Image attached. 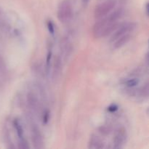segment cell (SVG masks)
Instances as JSON below:
<instances>
[{
    "label": "cell",
    "instance_id": "5bb4252c",
    "mask_svg": "<svg viewBox=\"0 0 149 149\" xmlns=\"http://www.w3.org/2000/svg\"><path fill=\"white\" fill-rule=\"evenodd\" d=\"M18 141V148L19 149H28L30 148V146L28 143V142L26 141V140L24 138H19Z\"/></svg>",
    "mask_w": 149,
    "mask_h": 149
},
{
    "label": "cell",
    "instance_id": "ffe728a7",
    "mask_svg": "<svg viewBox=\"0 0 149 149\" xmlns=\"http://www.w3.org/2000/svg\"><path fill=\"white\" fill-rule=\"evenodd\" d=\"M118 109H119V107H118L117 105L112 104L108 108V111H109V112H111V113H113V112L116 111L118 110Z\"/></svg>",
    "mask_w": 149,
    "mask_h": 149
},
{
    "label": "cell",
    "instance_id": "8fae6325",
    "mask_svg": "<svg viewBox=\"0 0 149 149\" xmlns=\"http://www.w3.org/2000/svg\"><path fill=\"white\" fill-rule=\"evenodd\" d=\"M131 39V35L130 33H127L124 36H121V37L118 38L115 41H113V48L114 49H119V48L125 46L126 44H127Z\"/></svg>",
    "mask_w": 149,
    "mask_h": 149
},
{
    "label": "cell",
    "instance_id": "9c48e42d",
    "mask_svg": "<svg viewBox=\"0 0 149 149\" xmlns=\"http://www.w3.org/2000/svg\"><path fill=\"white\" fill-rule=\"evenodd\" d=\"M88 148L93 149H100L104 148V144L102 140L96 135H93L90 138L88 143Z\"/></svg>",
    "mask_w": 149,
    "mask_h": 149
},
{
    "label": "cell",
    "instance_id": "603a6c76",
    "mask_svg": "<svg viewBox=\"0 0 149 149\" xmlns=\"http://www.w3.org/2000/svg\"><path fill=\"white\" fill-rule=\"evenodd\" d=\"M81 1L84 3V4H87V3L89 2V0H81Z\"/></svg>",
    "mask_w": 149,
    "mask_h": 149
},
{
    "label": "cell",
    "instance_id": "ba28073f",
    "mask_svg": "<svg viewBox=\"0 0 149 149\" xmlns=\"http://www.w3.org/2000/svg\"><path fill=\"white\" fill-rule=\"evenodd\" d=\"M11 26L7 20L5 14L0 8V30L4 33H9L11 32Z\"/></svg>",
    "mask_w": 149,
    "mask_h": 149
},
{
    "label": "cell",
    "instance_id": "30bf717a",
    "mask_svg": "<svg viewBox=\"0 0 149 149\" xmlns=\"http://www.w3.org/2000/svg\"><path fill=\"white\" fill-rule=\"evenodd\" d=\"M61 59L59 56H57L55 58L53 63V71H52V78L54 80H56L59 77L61 72Z\"/></svg>",
    "mask_w": 149,
    "mask_h": 149
},
{
    "label": "cell",
    "instance_id": "44dd1931",
    "mask_svg": "<svg viewBox=\"0 0 149 149\" xmlns=\"http://www.w3.org/2000/svg\"><path fill=\"white\" fill-rule=\"evenodd\" d=\"M100 132L103 134H105V135H106V134H109V128L107 127H102L101 128H100Z\"/></svg>",
    "mask_w": 149,
    "mask_h": 149
},
{
    "label": "cell",
    "instance_id": "d6986e66",
    "mask_svg": "<svg viewBox=\"0 0 149 149\" xmlns=\"http://www.w3.org/2000/svg\"><path fill=\"white\" fill-rule=\"evenodd\" d=\"M47 25V29L49 30V33L53 35L55 33V26H54L53 23L51 20H48Z\"/></svg>",
    "mask_w": 149,
    "mask_h": 149
},
{
    "label": "cell",
    "instance_id": "ac0fdd59",
    "mask_svg": "<svg viewBox=\"0 0 149 149\" xmlns=\"http://www.w3.org/2000/svg\"><path fill=\"white\" fill-rule=\"evenodd\" d=\"M49 119V111L48 110H46L44 111L43 115H42V119H43V123L45 125L47 124L48 121Z\"/></svg>",
    "mask_w": 149,
    "mask_h": 149
},
{
    "label": "cell",
    "instance_id": "8992f818",
    "mask_svg": "<svg viewBox=\"0 0 149 149\" xmlns=\"http://www.w3.org/2000/svg\"><path fill=\"white\" fill-rule=\"evenodd\" d=\"M27 104L29 109L32 111V112H33L35 113H39V111H40L41 104L39 103V100L37 95L34 93L30 92V93H28Z\"/></svg>",
    "mask_w": 149,
    "mask_h": 149
},
{
    "label": "cell",
    "instance_id": "5b68a950",
    "mask_svg": "<svg viewBox=\"0 0 149 149\" xmlns=\"http://www.w3.org/2000/svg\"><path fill=\"white\" fill-rule=\"evenodd\" d=\"M31 135L32 143L35 148H42L44 147V141L42 132L37 125L31 120L30 123Z\"/></svg>",
    "mask_w": 149,
    "mask_h": 149
},
{
    "label": "cell",
    "instance_id": "7402d4cb",
    "mask_svg": "<svg viewBox=\"0 0 149 149\" xmlns=\"http://www.w3.org/2000/svg\"><path fill=\"white\" fill-rule=\"evenodd\" d=\"M146 15L147 16H148V3L147 2L146 4Z\"/></svg>",
    "mask_w": 149,
    "mask_h": 149
},
{
    "label": "cell",
    "instance_id": "7a4b0ae2",
    "mask_svg": "<svg viewBox=\"0 0 149 149\" xmlns=\"http://www.w3.org/2000/svg\"><path fill=\"white\" fill-rule=\"evenodd\" d=\"M74 7L71 0H63L60 3L57 12L58 18L61 23H66L73 17Z\"/></svg>",
    "mask_w": 149,
    "mask_h": 149
},
{
    "label": "cell",
    "instance_id": "3957f363",
    "mask_svg": "<svg viewBox=\"0 0 149 149\" xmlns=\"http://www.w3.org/2000/svg\"><path fill=\"white\" fill-rule=\"evenodd\" d=\"M116 1L115 0H109L102 2L96 6L94 10V16L96 19H100L108 15L116 7Z\"/></svg>",
    "mask_w": 149,
    "mask_h": 149
},
{
    "label": "cell",
    "instance_id": "e0dca14e",
    "mask_svg": "<svg viewBox=\"0 0 149 149\" xmlns=\"http://www.w3.org/2000/svg\"><path fill=\"white\" fill-rule=\"evenodd\" d=\"M51 58H52V50L49 49L47 52V59H46V68H47V72L49 71V69Z\"/></svg>",
    "mask_w": 149,
    "mask_h": 149
},
{
    "label": "cell",
    "instance_id": "7c38bea8",
    "mask_svg": "<svg viewBox=\"0 0 149 149\" xmlns=\"http://www.w3.org/2000/svg\"><path fill=\"white\" fill-rule=\"evenodd\" d=\"M13 126H14L17 135L19 138H23V128L22 125L20 124V121L17 119H14L13 121Z\"/></svg>",
    "mask_w": 149,
    "mask_h": 149
},
{
    "label": "cell",
    "instance_id": "277c9868",
    "mask_svg": "<svg viewBox=\"0 0 149 149\" xmlns=\"http://www.w3.org/2000/svg\"><path fill=\"white\" fill-rule=\"evenodd\" d=\"M135 28H136V23L133 22H127V23L119 25L116 30L113 31V35L111 38V42H113L124 35L132 33L135 30Z\"/></svg>",
    "mask_w": 149,
    "mask_h": 149
},
{
    "label": "cell",
    "instance_id": "9a60e30c",
    "mask_svg": "<svg viewBox=\"0 0 149 149\" xmlns=\"http://www.w3.org/2000/svg\"><path fill=\"white\" fill-rule=\"evenodd\" d=\"M139 84V79L137 78L130 79L126 81V85L128 87H134Z\"/></svg>",
    "mask_w": 149,
    "mask_h": 149
},
{
    "label": "cell",
    "instance_id": "52a82bcc",
    "mask_svg": "<svg viewBox=\"0 0 149 149\" xmlns=\"http://www.w3.org/2000/svg\"><path fill=\"white\" fill-rule=\"evenodd\" d=\"M127 139V132L125 128H119L116 130L113 138V148H121L125 145Z\"/></svg>",
    "mask_w": 149,
    "mask_h": 149
},
{
    "label": "cell",
    "instance_id": "4fadbf2b",
    "mask_svg": "<svg viewBox=\"0 0 149 149\" xmlns=\"http://www.w3.org/2000/svg\"><path fill=\"white\" fill-rule=\"evenodd\" d=\"M7 75V69L2 58L0 56V83H2L5 80Z\"/></svg>",
    "mask_w": 149,
    "mask_h": 149
},
{
    "label": "cell",
    "instance_id": "6da1fadb",
    "mask_svg": "<svg viewBox=\"0 0 149 149\" xmlns=\"http://www.w3.org/2000/svg\"><path fill=\"white\" fill-rule=\"evenodd\" d=\"M124 15V10L119 8L115 11L109 13L108 15L97 19V21L95 23L93 27V33L94 37L99 38L106 37L110 33H113L116 28L119 26L118 20Z\"/></svg>",
    "mask_w": 149,
    "mask_h": 149
},
{
    "label": "cell",
    "instance_id": "2e32d148",
    "mask_svg": "<svg viewBox=\"0 0 149 149\" xmlns=\"http://www.w3.org/2000/svg\"><path fill=\"white\" fill-rule=\"evenodd\" d=\"M148 92H149V87H148V83H146L143 87H142V88L141 89V95L142 97H148Z\"/></svg>",
    "mask_w": 149,
    "mask_h": 149
}]
</instances>
